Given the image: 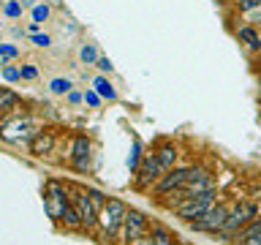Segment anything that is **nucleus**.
<instances>
[{"instance_id":"nucleus-31","label":"nucleus","mask_w":261,"mask_h":245,"mask_svg":"<svg viewBox=\"0 0 261 245\" xmlns=\"http://www.w3.org/2000/svg\"><path fill=\"white\" fill-rule=\"evenodd\" d=\"M98 68H101V74H112V68H114V65H112V60H109V57H98Z\"/></svg>"},{"instance_id":"nucleus-22","label":"nucleus","mask_w":261,"mask_h":245,"mask_svg":"<svg viewBox=\"0 0 261 245\" xmlns=\"http://www.w3.org/2000/svg\"><path fill=\"white\" fill-rule=\"evenodd\" d=\"M142 158H144V153H142V142H134V150H130V155H128V166H130V172H136L139 169V163H142Z\"/></svg>"},{"instance_id":"nucleus-19","label":"nucleus","mask_w":261,"mask_h":245,"mask_svg":"<svg viewBox=\"0 0 261 245\" xmlns=\"http://www.w3.org/2000/svg\"><path fill=\"white\" fill-rule=\"evenodd\" d=\"M150 232H152V242L155 245H174V240H177V237L171 234L166 226H161V224H155Z\"/></svg>"},{"instance_id":"nucleus-34","label":"nucleus","mask_w":261,"mask_h":245,"mask_svg":"<svg viewBox=\"0 0 261 245\" xmlns=\"http://www.w3.org/2000/svg\"><path fill=\"white\" fill-rule=\"evenodd\" d=\"M130 245H155V242H152V232H147V234H142V237H139V240H134V242H130Z\"/></svg>"},{"instance_id":"nucleus-17","label":"nucleus","mask_w":261,"mask_h":245,"mask_svg":"<svg viewBox=\"0 0 261 245\" xmlns=\"http://www.w3.org/2000/svg\"><path fill=\"white\" fill-rule=\"evenodd\" d=\"M60 224L68 229V232H82V218H79V212H76V207L68 202V207L63 210V215H60Z\"/></svg>"},{"instance_id":"nucleus-35","label":"nucleus","mask_w":261,"mask_h":245,"mask_svg":"<svg viewBox=\"0 0 261 245\" xmlns=\"http://www.w3.org/2000/svg\"><path fill=\"white\" fill-rule=\"evenodd\" d=\"M6 11L11 14V16H19V6H16V3H8V6H6Z\"/></svg>"},{"instance_id":"nucleus-28","label":"nucleus","mask_w":261,"mask_h":245,"mask_svg":"<svg viewBox=\"0 0 261 245\" xmlns=\"http://www.w3.org/2000/svg\"><path fill=\"white\" fill-rule=\"evenodd\" d=\"M33 44H36L38 49H46L49 44H52V38H49L46 33H38V36H33Z\"/></svg>"},{"instance_id":"nucleus-5","label":"nucleus","mask_w":261,"mask_h":245,"mask_svg":"<svg viewBox=\"0 0 261 245\" xmlns=\"http://www.w3.org/2000/svg\"><path fill=\"white\" fill-rule=\"evenodd\" d=\"M68 207V185L57 183V180H46L44 185V210L46 215L55 220V224H60V215L63 210Z\"/></svg>"},{"instance_id":"nucleus-1","label":"nucleus","mask_w":261,"mask_h":245,"mask_svg":"<svg viewBox=\"0 0 261 245\" xmlns=\"http://www.w3.org/2000/svg\"><path fill=\"white\" fill-rule=\"evenodd\" d=\"M253 218H258V204L256 202H237L234 207H228V218H226V224H223V229L220 232H215L212 237H218V240H231L234 237V232L237 229H242L248 220H253Z\"/></svg>"},{"instance_id":"nucleus-16","label":"nucleus","mask_w":261,"mask_h":245,"mask_svg":"<svg viewBox=\"0 0 261 245\" xmlns=\"http://www.w3.org/2000/svg\"><path fill=\"white\" fill-rule=\"evenodd\" d=\"M19 104H22V98L16 95L14 90H8V87H0V114H8V112L19 109Z\"/></svg>"},{"instance_id":"nucleus-30","label":"nucleus","mask_w":261,"mask_h":245,"mask_svg":"<svg viewBox=\"0 0 261 245\" xmlns=\"http://www.w3.org/2000/svg\"><path fill=\"white\" fill-rule=\"evenodd\" d=\"M85 104L87 106H98L101 104V95H98L95 90H85Z\"/></svg>"},{"instance_id":"nucleus-18","label":"nucleus","mask_w":261,"mask_h":245,"mask_svg":"<svg viewBox=\"0 0 261 245\" xmlns=\"http://www.w3.org/2000/svg\"><path fill=\"white\" fill-rule=\"evenodd\" d=\"M93 87H95V93L101 98H106V101H117V90H114V85L103 77V74L93 79Z\"/></svg>"},{"instance_id":"nucleus-20","label":"nucleus","mask_w":261,"mask_h":245,"mask_svg":"<svg viewBox=\"0 0 261 245\" xmlns=\"http://www.w3.org/2000/svg\"><path fill=\"white\" fill-rule=\"evenodd\" d=\"M98 49H95V44H82V49H79V60L85 63V65H95L98 63Z\"/></svg>"},{"instance_id":"nucleus-8","label":"nucleus","mask_w":261,"mask_h":245,"mask_svg":"<svg viewBox=\"0 0 261 245\" xmlns=\"http://www.w3.org/2000/svg\"><path fill=\"white\" fill-rule=\"evenodd\" d=\"M163 175V169L158 166V158H155V153H144L142 163H139V169L134 172V188L136 191H150V188L158 183V177Z\"/></svg>"},{"instance_id":"nucleus-32","label":"nucleus","mask_w":261,"mask_h":245,"mask_svg":"<svg viewBox=\"0 0 261 245\" xmlns=\"http://www.w3.org/2000/svg\"><path fill=\"white\" fill-rule=\"evenodd\" d=\"M82 101H85V93H79V90H71V93H68V104L71 106H76Z\"/></svg>"},{"instance_id":"nucleus-36","label":"nucleus","mask_w":261,"mask_h":245,"mask_svg":"<svg viewBox=\"0 0 261 245\" xmlns=\"http://www.w3.org/2000/svg\"><path fill=\"white\" fill-rule=\"evenodd\" d=\"M174 245H188L185 240H179V237H177V240H174Z\"/></svg>"},{"instance_id":"nucleus-9","label":"nucleus","mask_w":261,"mask_h":245,"mask_svg":"<svg viewBox=\"0 0 261 245\" xmlns=\"http://www.w3.org/2000/svg\"><path fill=\"white\" fill-rule=\"evenodd\" d=\"M188 172H191V166H174V169L163 172V175L158 177V183L150 188V193L155 196V199H161V196H166L171 191H177V188H182L188 183Z\"/></svg>"},{"instance_id":"nucleus-7","label":"nucleus","mask_w":261,"mask_h":245,"mask_svg":"<svg viewBox=\"0 0 261 245\" xmlns=\"http://www.w3.org/2000/svg\"><path fill=\"white\" fill-rule=\"evenodd\" d=\"M226 218H228V204L218 202V204H212V207L204 212V215L193 218L188 226H191L193 232H201V234H215V232H220V229H223Z\"/></svg>"},{"instance_id":"nucleus-27","label":"nucleus","mask_w":261,"mask_h":245,"mask_svg":"<svg viewBox=\"0 0 261 245\" xmlns=\"http://www.w3.org/2000/svg\"><path fill=\"white\" fill-rule=\"evenodd\" d=\"M19 74H22V79H36L38 68H36V65H19Z\"/></svg>"},{"instance_id":"nucleus-11","label":"nucleus","mask_w":261,"mask_h":245,"mask_svg":"<svg viewBox=\"0 0 261 245\" xmlns=\"http://www.w3.org/2000/svg\"><path fill=\"white\" fill-rule=\"evenodd\" d=\"M93 150V144H90V139L87 136H82L76 134L71 139V153H68V158H71V166L76 169V172H90V153Z\"/></svg>"},{"instance_id":"nucleus-33","label":"nucleus","mask_w":261,"mask_h":245,"mask_svg":"<svg viewBox=\"0 0 261 245\" xmlns=\"http://www.w3.org/2000/svg\"><path fill=\"white\" fill-rule=\"evenodd\" d=\"M16 52H19V49H16V46L0 44V55H3V57H16Z\"/></svg>"},{"instance_id":"nucleus-15","label":"nucleus","mask_w":261,"mask_h":245,"mask_svg":"<svg viewBox=\"0 0 261 245\" xmlns=\"http://www.w3.org/2000/svg\"><path fill=\"white\" fill-rule=\"evenodd\" d=\"M237 38L245 41V46H248L250 52H261V36L256 33L253 24H242V28L237 30Z\"/></svg>"},{"instance_id":"nucleus-12","label":"nucleus","mask_w":261,"mask_h":245,"mask_svg":"<svg viewBox=\"0 0 261 245\" xmlns=\"http://www.w3.org/2000/svg\"><path fill=\"white\" fill-rule=\"evenodd\" d=\"M185 188L191 193H201V191H210V188H215V180H212V175L207 169L201 166H191V172H188V183Z\"/></svg>"},{"instance_id":"nucleus-13","label":"nucleus","mask_w":261,"mask_h":245,"mask_svg":"<svg viewBox=\"0 0 261 245\" xmlns=\"http://www.w3.org/2000/svg\"><path fill=\"white\" fill-rule=\"evenodd\" d=\"M28 150H30V155H36V158L49 155L55 150V134L52 131H36V134L30 136V142H28Z\"/></svg>"},{"instance_id":"nucleus-10","label":"nucleus","mask_w":261,"mask_h":245,"mask_svg":"<svg viewBox=\"0 0 261 245\" xmlns=\"http://www.w3.org/2000/svg\"><path fill=\"white\" fill-rule=\"evenodd\" d=\"M36 134L33 131V122L30 117H14V120H6L0 126V136L6 142H30V136Z\"/></svg>"},{"instance_id":"nucleus-25","label":"nucleus","mask_w":261,"mask_h":245,"mask_svg":"<svg viewBox=\"0 0 261 245\" xmlns=\"http://www.w3.org/2000/svg\"><path fill=\"white\" fill-rule=\"evenodd\" d=\"M242 245H261V218H256V229H253L250 237Z\"/></svg>"},{"instance_id":"nucleus-14","label":"nucleus","mask_w":261,"mask_h":245,"mask_svg":"<svg viewBox=\"0 0 261 245\" xmlns=\"http://www.w3.org/2000/svg\"><path fill=\"white\" fill-rule=\"evenodd\" d=\"M152 153H155V158H158V166H161L163 172H169V169L177 166V158H179L177 144L163 142V144H158V150H152Z\"/></svg>"},{"instance_id":"nucleus-24","label":"nucleus","mask_w":261,"mask_h":245,"mask_svg":"<svg viewBox=\"0 0 261 245\" xmlns=\"http://www.w3.org/2000/svg\"><path fill=\"white\" fill-rule=\"evenodd\" d=\"M3 79L6 82H19L22 79V74H19V65H3Z\"/></svg>"},{"instance_id":"nucleus-3","label":"nucleus","mask_w":261,"mask_h":245,"mask_svg":"<svg viewBox=\"0 0 261 245\" xmlns=\"http://www.w3.org/2000/svg\"><path fill=\"white\" fill-rule=\"evenodd\" d=\"M212 204H218V191L215 188H210V191H201V193H193L191 199H185L179 207H174V215L179 220H185V224H191L193 218L204 215Z\"/></svg>"},{"instance_id":"nucleus-6","label":"nucleus","mask_w":261,"mask_h":245,"mask_svg":"<svg viewBox=\"0 0 261 245\" xmlns=\"http://www.w3.org/2000/svg\"><path fill=\"white\" fill-rule=\"evenodd\" d=\"M68 202L76 207L79 218H82V232H95L98 229V210L93 207V202H90L85 188H68Z\"/></svg>"},{"instance_id":"nucleus-23","label":"nucleus","mask_w":261,"mask_h":245,"mask_svg":"<svg viewBox=\"0 0 261 245\" xmlns=\"http://www.w3.org/2000/svg\"><path fill=\"white\" fill-rule=\"evenodd\" d=\"M85 191H87V196H90V202H93V207L101 212V207L106 204V196H103L101 191H95V188H85Z\"/></svg>"},{"instance_id":"nucleus-26","label":"nucleus","mask_w":261,"mask_h":245,"mask_svg":"<svg viewBox=\"0 0 261 245\" xmlns=\"http://www.w3.org/2000/svg\"><path fill=\"white\" fill-rule=\"evenodd\" d=\"M237 8L240 11H253V8H261V0H237Z\"/></svg>"},{"instance_id":"nucleus-2","label":"nucleus","mask_w":261,"mask_h":245,"mask_svg":"<svg viewBox=\"0 0 261 245\" xmlns=\"http://www.w3.org/2000/svg\"><path fill=\"white\" fill-rule=\"evenodd\" d=\"M125 204L120 199H106V204L101 207L98 212V237L106 242V240H114L117 237V229L122 224V218H125Z\"/></svg>"},{"instance_id":"nucleus-4","label":"nucleus","mask_w":261,"mask_h":245,"mask_svg":"<svg viewBox=\"0 0 261 245\" xmlns=\"http://www.w3.org/2000/svg\"><path fill=\"white\" fill-rule=\"evenodd\" d=\"M150 218L144 215V212H139V210H125V218H122V224L117 229V237L114 240L122 242V245H130L134 240H139L142 234L150 232Z\"/></svg>"},{"instance_id":"nucleus-21","label":"nucleus","mask_w":261,"mask_h":245,"mask_svg":"<svg viewBox=\"0 0 261 245\" xmlns=\"http://www.w3.org/2000/svg\"><path fill=\"white\" fill-rule=\"evenodd\" d=\"M71 79H65V77H55L52 82H49V90H52L55 95H68L71 93Z\"/></svg>"},{"instance_id":"nucleus-29","label":"nucleus","mask_w":261,"mask_h":245,"mask_svg":"<svg viewBox=\"0 0 261 245\" xmlns=\"http://www.w3.org/2000/svg\"><path fill=\"white\" fill-rule=\"evenodd\" d=\"M49 16V6H36V11H33V22H44Z\"/></svg>"}]
</instances>
